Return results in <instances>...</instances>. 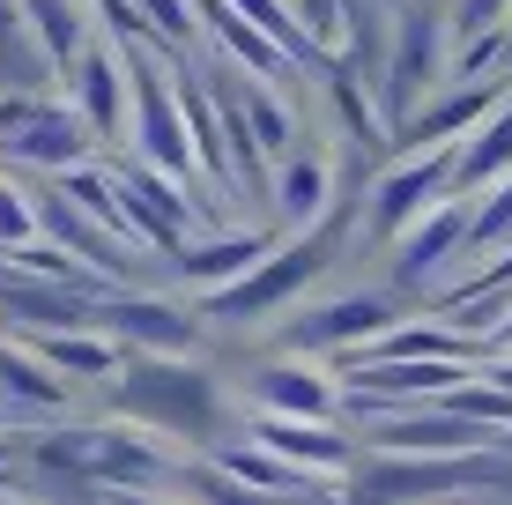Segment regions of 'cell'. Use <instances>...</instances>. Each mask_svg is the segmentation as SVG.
<instances>
[{
    "label": "cell",
    "instance_id": "21",
    "mask_svg": "<svg viewBox=\"0 0 512 505\" xmlns=\"http://www.w3.org/2000/svg\"><path fill=\"white\" fill-rule=\"evenodd\" d=\"M23 8V30L30 45H38L45 67H75L82 52H90V15H82V0H15Z\"/></svg>",
    "mask_w": 512,
    "mask_h": 505
},
{
    "label": "cell",
    "instance_id": "11",
    "mask_svg": "<svg viewBox=\"0 0 512 505\" xmlns=\"http://www.w3.org/2000/svg\"><path fill=\"white\" fill-rule=\"evenodd\" d=\"M253 439L260 454H275L282 468H297V476L320 491V483H342L349 461H357V439L334 424H282V416H253Z\"/></svg>",
    "mask_w": 512,
    "mask_h": 505
},
{
    "label": "cell",
    "instance_id": "8",
    "mask_svg": "<svg viewBox=\"0 0 512 505\" xmlns=\"http://www.w3.org/2000/svg\"><path fill=\"white\" fill-rule=\"evenodd\" d=\"M386 327H394V305L379 298V290H349V298H327L312 312H297V320H282V357H312V350H342L357 357L364 342H379Z\"/></svg>",
    "mask_w": 512,
    "mask_h": 505
},
{
    "label": "cell",
    "instance_id": "28",
    "mask_svg": "<svg viewBox=\"0 0 512 505\" xmlns=\"http://www.w3.org/2000/svg\"><path fill=\"white\" fill-rule=\"evenodd\" d=\"M512 23V0H453L446 15V45H468V38H490V30Z\"/></svg>",
    "mask_w": 512,
    "mask_h": 505
},
{
    "label": "cell",
    "instance_id": "1",
    "mask_svg": "<svg viewBox=\"0 0 512 505\" xmlns=\"http://www.w3.org/2000/svg\"><path fill=\"white\" fill-rule=\"evenodd\" d=\"M112 409L141 431H164V439H186V446H208L223 424V394H216V372L193 357H127L112 379H104Z\"/></svg>",
    "mask_w": 512,
    "mask_h": 505
},
{
    "label": "cell",
    "instance_id": "31",
    "mask_svg": "<svg viewBox=\"0 0 512 505\" xmlns=\"http://www.w3.org/2000/svg\"><path fill=\"white\" fill-rule=\"evenodd\" d=\"M104 505H164V498H149V491H104Z\"/></svg>",
    "mask_w": 512,
    "mask_h": 505
},
{
    "label": "cell",
    "instance_id": "19",
    "mask_svg": "<svg viewBox=\"0 0 512 505\" xmlns=\"http://www.w3.org/2000/svg\"><path fill=\"white\" fill-rule=\"evenodd\" d=\"M505 171H512V90H505L498 112L453 149V201H475L483 186H498Z\"/></svg>",
    "mask_w": 512,
    "mask_h": 505
},
{
    "label": "cell",
    "instance_id": "34",
    "mask_svg": "<svg viewBox=\"0 0 512 505\" xmlns=\"http://www.w3.org/2000/svg\"><path fill=\"white\" fill-rule=\"evenodd\" d=\"M438 505H475V498H438Z\"/></svg>",
    "mask_w": 512,
    "mask_h": 505
},
{
    "label": "cell",
    "instance_id": "5",
    "mask_svg": "<svg viewBox=\"0 0 512 505\" xmlns=\"http://www.w3.org/2000/svg\"><path fill=\"white\" fill-rule=\"evenodd\" d=\"M446 8L438 0H401V15H386V52H379V127L394 134L423 97L446 82Z\"/></svg>",
    "mask_w": 512,
    "mask_h": 505
},
{
    "label": "cell",
    "instance_id": "29",
    "mask_svg": "<svg viewBox=\"0 0 512 505\" xmlns=\"http://www.w3.org/2000/svg\"><path fill=\"white\" fill-rule=\"evenodd\" d=\"M38 201L23 194V186H0V253H23V246H38Z\"/></svg>",
    "mask_w": 512,
    "mask_h": 505
},
{
    "label": "cell",
    "instance_id": "33",
    "mask_svg": "<svg viewBox=\"0 0 512 505\" xmlns=\"http://www.w3.org/2000/svg\"><path fill=\"white\" fill-rule=\"evenodd\" d=\"M505 75H512V23H505Z\"/></svg>",
    "mask_w": 512,
    "mask_h": 505
},
{
    "label": "cell",
    "instance_id": "16",
    "mask_svg": "<svg viewBox=\"0 0 512 505\" xmlns=\"http://www.w3.org/2000/svg\"><path fill=\"white\" fill-rule=\"evenodd\" d=\"M186 8H201L193 15V30H208V38L223 45V60H231V75H245V82H275L290 75V60H282V52L260 38L253 23H245V15H231V0H186Z\"/></svg>",
    "mask_w": 512,
    "mask_h": 505
},
{
    "label": "cell",
    "instance_id": "17",
    "mask_svg": "<svg viewBox=\"0 0 512 505\" xmlns=\"http://www.w3.org/2000/svg\"><path fill=\"white\" fill-rule=\"evenodd\" d=\"M268 253H275V231H223V238H208V246H179V275L201 298H216L238 275H253Z\"/></svg>",
    "mask_w": 512,
    "mask_h": 505
},
{
    "label": "cell",
    "instance_id": "30",
    "mask_svg": "<svg viewBox=\"0 0 512 505\" xmlns=\"http://www.w3.org/2000/svg\"><path fill=\"white\" fill-rule=\"evenodd\" d=\"M179 483H186V491L201 498V505H282V498L238 491V483H231V476H216V468H208V461H186V468H179Z\"/></svg>",
    "mask_w": 512,
    "mask_h": 505
},
{
    "label": "cell",
    "instance_id": "35",
    "mask_svg": "<svg viewBox=\"0 0 512 505\" xmlns=\"http://www.w3.org/2000/svg\"><path fill=\"white\" fill-rule=\"evenodd\" d=\"M0 461H8V446H0Z\"/></svg>",
    "mask_w": 512,
    "mask_h": 505
},
{
    "label": "cell",
    "instance_id": "23",
    "mask_svg": "<svg viewBox=\"0 0 512 505\" xmlns=\"http://www.w3.org/2000/svg\"><path fill=\"white\" fill-rule=\"evenodd\" d=\"M30 357H38L60 387H67V379H112L119 364H127V357H119V342H104V335H38V350H30Z\"/></svg>",
    "mask_w": 512,
    "mask_h": 505
},
{
    "label": "cell",
    "instance_id": "27",
    "mask_svg": "<svg viewBox=\"0 0 512 505\" xmlns=\"http://www.w3.org/2000/svg\"><path fill=\"white\" fill-rule=\"evenodd\" d=\"M498 246H512V171L468 201V238H461V253H498Z\"/></svg>",
    "mask_w": 512,
    "mask_h": 505
},
{
    "label": "cell",
    "instance_id": "15",
    "mask_svg": "<svg viewBox=\"0 0 512 505\" xmlns=\"http://www.w3.org/2000/svg\"><path fill=\"white\" fill-rule=\"evenodd\" d=\"M461 238H468V201H438V208H423L409 231L394 238V283H401V290L431 283V275L446 268L453 253H461Z\"/></svg>",
    "mask_w": 512,
    "mask_h": 505
},
{
    "label": "cell",
    "instance_id": "24",
    "mask_svg": "<svg viewBox=\"0 0 512 505\" xmlns=\"http://www.w3.org/2000/svg\"><path fill=\"white\" fill-rule=\"evenodd\" d=\"M0 82H8V97H52V67L38 60L15 0H0Z\"/></svg>",
    "mask_w": 512,
    "mask_h": 505
},
{
    "label": "cell",
    "instance_id": "12",
    "mask_svg": "<svg viewBox=\"0 0 512 505\" xmlns=\"http://www.w3.org/2000/svg\"><path fill=\"white\" fill-rule=\"evenodd\" d=\"M67 112L82 119L90 142H119V134H127V75H119L112 45H90L67 67Z\"/></svg>",
    "mask_w": 512,
    "mask_h": 505
},
{
    "label": "cell",
    "instance_id": "10",
    "mask_svg": "<svg viewBox=\"0 0 512 505\" xmlns=\"http://www.w3.org/2000/svg\"><path fill=\"white\" fill-rule=\"evenodd\" d=\"M505 90H512V82L490 75V82H468V90H453V97H438V104H416V112L386 134V149H401V156H416V149H461L468 134L505 104Z\"/></svg>",
    "mask_w": 512,
    "mask_h": 505
},
{
    "label": "cell",
    "instance_id": "6",
    "mask_svg": "<svg viewBox=\"0 0 512 505\" xmlns=\"http://www.w3.org/2000/svg\"><path fill=\"white\" fill-rule=\"evenodd\" d=\"M372 409L364 424V446L372 454H409V461H483V454H505L512 431H483L468 416H446V409H379V402H357Z\"/></svg>",
    "mask_w": 512,
    "mask_h": 505
},
{
    "label": "cell",
    "instance_id": "20",
    "mask_svg": "<svg viewBox=\"0 0 512 505\" xmlns=\"http://www.w3.org/2000/svg\"><path fill=\"white\" fill-rule=\"evenodd\" d=\"M342 364H475V342H461V335H446V327H386L379 342H364L357 357H342Z\"/></svg>",
    "mask_w": 512,
    "mask_h": 505
},
{
    "label": "cell",
    "instance_id": "9",
    "mask_svg": "<svg viewBox=\"0 0 512 505\" xmlns=\"http://www.w3.org/2000/svg\"><path fill=\"white\" fill-rule=\"evenodd\" d=\"M438 201H453V149H416L372 186V216L364 223H372L379 246H394L423 208H438Z\"/></svg>",
    "mask_w": 512,
    "mask_h": 505
},
{
    "label": "cell",
    "instance_id": "14",
    "mask_svg": "<svg viewBox=\"0 0 512 505\" xmlns=\"http://www.w3.org/2000/svg\"><path fill=\"white\" fill-rule=\"evenodd\" d=\"M97 335L104 342H141V350H193L201 342V320L179 312L171 298H97Z\"/></svg>",
    "mask_w": 512,
    "mask_h": 505
},
{
    "label": "cell",
    "instance_id": "4",
    "mask_svg": "<svg viewBox=\"0 0 512 505\" xmlns=\"http://www.w3.org/2000/svg\"><path fill=\"white\" fill-rule=\"evenodd\" d=\"M38 461L67 468L75 483H104V491H149V483L186 468V454H171V446H156L149 431H127V424H60L38 439Z\"/></svg>",
    "mask_w": 512,
    "mask_h": 505
},
{
    "label": "cell",
    "instance_id": "3",
    "mask_svg": "<svg viewBox=\"0 0 512 505\" xmlns=\"http://www.w3.org/2000/svg\"><path fill=\"white\" fill-rule=\"evenodd\" d=\"M468 491H512V461H409V454H357L342 476L334 505H438V498H468Z\"/></svg>",
    "mask_w": 512,
    "mask_h": 505
},
{
    "label": "cell",
    "instance_id": "2",
    "mask_svg": "<svg viewBox=\"0 0 512 505\" xmlns=\"http://www.w3.org/2000/svg\"><path fill=\"white\" fill-rule=\"evenodd\" d=\"M342 231H349V201H334L312 231H290V238H275V253L260 260L253 275H238L231 290H216V298H201V312L216 327H260V320H275V312H290V298L305 283H320V275L334 268V246H342Z\"/></svg>",
    "mask_w": 512,
    "mask_h": 505
},
{
    "label": "cell",
    "instance_id": "13",
    "mask_svg": "<svg viewBox=\"0 0 512 505\" xmlns=\"http://www.w3.org/2000/svg\"><path fill=\"white\" fill-rule=\"evenodd\" d=\"M253 409L260 416H282V424H334L342 394H334L327 372H312L305 357H275L253 372Z\"/></svg>",
    "mask_w": 512,
    "mask_h": 505
},
{
    "label": "cell",
    "instance_id": "36",
    "mask_svg": "<svg viewBox=\"0 0 512 505\" xmlns=\"http://www.w3.org/2000/svg\"><path fill=\"white\" fill-rule=\"evenodd\" d=\"M0 424H8V409H0Z\"/></svg>",
    "mask_w": 512,
    "mask_h": 505
},
{
    "label": "cell",
    "instance_id": "26",
    "mask_svg": "<svg viewBox=\"0 0 512 505\" xmlns=\"http://www.w3.org/2000/svg\"><path fill=\"white\" fill-rule=\"evenodd\" d=\"M0 394L8 402H23V409H60L67 402V387L45 372L30 350H15V342H0Z\"/></svg>",
    "mask_w": 512,
    "mask_h": 505
},
{
    "label": "cell",
    "instance_id": "25",
    "mask_svg": "<svg viewBox=\"0 0 512 505\" xmlns=\"http://www.w3.org/2000/svg\"><path fill=\"white\" fill-rule=\"evenodd\" d=\"M208 468H216V476H231L238 491H260V498H312V483L297 476V468H282L275 454H260V446H223Z\"/></svg>",
    "mask_w": 512,
    "mask_h": 505
},
{
    "label": "cell",
    "instance_id": "7",
    "mask_svg": "<svg viewBox=\"0 0 512 505\" xmlns=\"http://www.w3.org/2000/svg\"><path fill=\"white\" fill-rule=\"evenodd\" d=\"M0 149L23 156V164H45V171L90 164V134L60 97H0Z\"/></svg>",
    "mask_w": 512,
    "mask_h": 505
},
{
    "label": "cell",
    "instance_id": "22",
    "mask_svg": "<svg viewBox=\"0 0 512 505\" xmlns=\"http://www.w3.org/2000/svg\"><path fill=\"white\" fill-rule=\"evenodd\" d=\"M231 97H238V119H245V134H253V149H260V164L268 156H297V119H290V104H282L268 82H231Z\"/></svg>",
    "mask_w": 512,
    "mask_h": 505
},
{
    "label": "cell",
    "instance_id": "18",
    "mask_svg": "<svg viewBox=\"0 0 512 505\" xmlns=\"http://www.w3.org/2000/svg\"><path fill=\"white\" fill-rule=\"evenodd\" d=\"M268 201H275L282 231H312V223L334 208V164H327L320 149L282 156V171H268Z\"/></svg>",
    "mask_w": 512,
    "mask_h": 505
},
{
    "label": "cell",
    "instance_id": "32",
    "mask_svg": "<svg viewBox=\"0 0 512 505\" xmlns=\"http://www.w3.org/2000/svg\"><path fill=\"white\" fill-rule=\"evenodd\" d=\"M490 387H505V394H512V357H498V364H490Z\"/></svg>",
    "mask_w": 512,
    "mask_h": 505
}]
</instances>
